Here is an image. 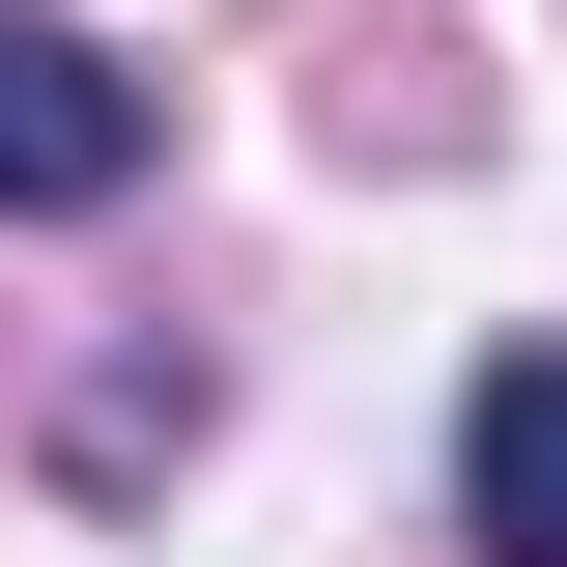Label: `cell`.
Segmentation results:
<instances>
[{"label": "cell", "mask_w": 567, "mask_h": 567, "mask_svg": "<svg viewBox=\"0 0 567 567\" xmlns=\"http://www.w3.org/2000/svg\"><path fill=\"white\" fill-rule=\"evenodd\" d=\"M142 142H171V114H142L85 29H29V0H0V199H29V227H85V199H142Z\"/></svg>", "instance_id": "1"}, {"label": "cell", "mask_w": 567, "mask_h": 567, "mask_svg": "<svg viewBox=\"0 0 567 567\" xmlns=\"http://www.w3.org/2000/svg\"><path fill=\"white\" fill-rule=\"evenodd\" d=\"M454 539H483V567H567V341L483 369V425H454Z\"/></svg>", "instance_id": "2"}]
</instances>
